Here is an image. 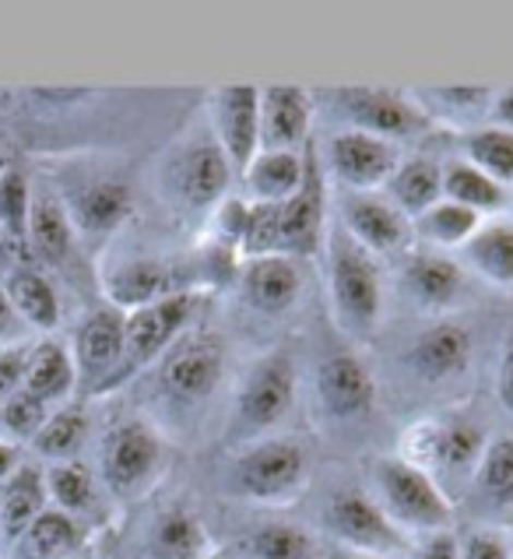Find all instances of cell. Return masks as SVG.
<instances>
[{"label":"cell","instance_id":"42","mask_svg":"<svg viewBox=\"0 0 513 559\" xmlns=\"http://www.w3.org/2000/svg\"><path fill=\"white\" fill-rule=\"evenodd\" d=\"M0 419H4L8 433L32 440L43 429V423L50 419V408H46L43 402H36V397H28L25 391H19V394L4 402V415H0Z\"/></svg>","mask_w":513,"mask_h":559},{"label":"cell","instance_id":"22","mask_svg":"<svg viewBox=\"0 0 513 559\" xmlns=\"http://www.w3.org/2000/svg\"><path fill=\"white\" fill-rule=\"evenodd\" d=\"M313 120V92L299 85L261 88V152H307Z\"/></svg>","mask_w":513,"mask_h":559},{"label":"cell","instance_id":"38","mask_svg":"<svg viewBox=\"0 0 513 559\" xmlns=\"http://www.w3.org/2000/svg\"><path fill=\"white\" fill-rule=\"evenodd\" d=\"M77 521L57 507H46L14 542V559H60L77 546Z\"/></svg>","mask_w":513,"mask_h":559},{"label":"cell","instance_id":"50","mask_svg":"<svg viewBox=\"0 0 513 559\" xmlns=\"http://www.w3.org/2000/svg\"><path fill=\"white\" fill-rule=\"evenodd\" d=\"M510 212H513V187H510Z\"/></svg>","mask_w":513,"mask_h":559},{"label":"cell","instance_id":"40","mask_svg":"<svg viewBox=\"0 0 513 559\" xmlns=\"http://www.w3.org/2000/svg\"><path fill=\"white\" fill-rule=\"evenodd\" d=\"M46 492L57 503L63 514H82L95 500V478L82 465V461H57V465L46 472Z\"/></svg>","mask_w":513,"mask_h":559},{"label":"cell","instance_id":"27","mask_svg":"<svg viewBox=\"0 0 513 559\" xmlns=\"http://www.w3.org/2000/svg\"><path fill=\"white\" fill-rule=\"evenodd\" d=\"M307 180V152H256L253 163L239 173L250 204H285L299 194Z\"/></svg>","mask_w":513,"mask_h":559},{"label":"cell","instance_id":"30","mask_svg":"<svg viewBox=\"0 0 513 559\" xmlns=\"http://www.w3.org/2000/svg\"><path fill=\"white\" fill-rule=\"evenodd\" d=\"M46 500H50V492H46V472L36 465L14 468L0 483V535L14 546L19 535L46 510Z\"/></svg>","mask_w":513,"mask_h":559},{"label":"cell","instance_id":"51","mask_svg":"<svg viewBox=\"0 0 513 559\" xmlns=\"http://www.w3.org/2000/svg\"><path fill=\"white\" fill-rule=\"evenodd\" d=\"M510 546H513V535H510Z\"/></svg>","mask_w":513,"mask_h":559},{"label":"cell","instance_id":"36","mask_svg":"<svg viewBox=\"0 0 513 559\" xmlns=\"http://www.w3.org/2000/svg\"><path fill=\"white\" fill-rule=\"evenodd\" d=\"M148 549L155 559H204L207 552V535L204 524L183 507H169L155 518Z\"/></svg>","mask_w":513,"mask_h":559},{"label":"cell","instance_id":"26","mask_svg":"<svg viewBox=\"0 0 513 559\" xmlns=\"http://www.w3.org/2000/svg\"><path fill=\"white\" fill-rule=\"evenodd\" d=\"M103 289L109 307L131 313L138 307H148L155 299H166L172 293H183L172 285V271L163 261L152 258H123L106 271Z\"/></svg>","mask_w":513,"mask_h":559},{"label":"cell","instance_id":"28","mask_svg":"<svg viewBox=\"0 0 513 559\" xmlns=\"http://www.w3.org/2000/svg\"><path fill=\"white\" fill-rule=\"evenodd\" d=\"M383 194H387L401 212L408 218H419L426 207H432L443 198V158L440 155H408L397 163L391 173V180L383 183Z\"/></svg>","mask_w":513,"mask_h":559},{"label":"cell","instance_id":"29","mask_svg":"<svg viewBox=\"0 0 513 559\" xmlns=\"http://www.w3.org/2000/svg\"><path fill=\"white\" fill-rule=\"evenodd\" d=\"M28 243L36 247V253L50 264H68L74 258L77 229L63 207V198L53 190H39L32 194L28 207Z\"/></svg>","mask_w":513,"mask_h":559},{"label":"cell","instance_id":"8","mask_svg":"<svg viewBox=\"0 0 513 559\" xmlns=\"http://www.w3.org/2000/svg\"><path fill=\"white\" fill-rule=\"evenodd\" d=\"M489 443L482 419L468 412H429L401 433V457L419 465L451 503L464 492L468 478Z\"/></svg>","mask_w":513,"mask_h":559},{"label":"cell","instance_id":"32","mask_svg":"<svg viewBox=\"0 0 513 559\" xmlns=\"http://www.w3.org/2000/svg\"><path fill=\"white\" fill-rule=\"evenodd\" d=\"M74 383H77V373H74L71 348H63L60 342L32 345L25 380H22V391L28 397H36V402H43L46 408H50L74 391Z\"/></svg>","mask_w":513,"mask_h":559},{"label":"cell","instance_id":"14","mask_svg":"<svg viewBox=\"0 0 513 559\" xmlns=\"http://www.w3.org/2000/svg\"><path fill=\"white\" fill-rule=\"evenodd\" d=\"M166 472L163 429L148 419H123L103 437L99 475L106 489L120 500H134L148 492Z\"/></svg>","mask_w":513,"mask_h":559},{"label":"cell","instance_id":"43","mask_svg":"<svg viewBox=\"0 0 513 559\" xmlns=\"http://www.w3.org/2000/svg\"><path fill=\"white\" fill-rule=\"evenodd\" d=\"M461 559H513L510 535L503 528H475L461 538Z\"/></svg>","mask_w":513,"mask_h":559},{"label":"cell","instance_id":"41","mask_svg":"<svg viewBox=\"0 0 513 559\" xmlns=\"http://www.w3.org/2000/svg\"><path fill=\"white\" fill-rule=\"evenodd\" d=\"M28 207L32 187L22 169H0V233L11 239H22L28 233Z\"/></svg>","mask_w":513,"mask_h":559},{"label":"cell","instance_id":"16","mask_svg":"<svg viewBox=\"0 0 513 559\" xmlns=\"http://www.w3.org/2000/svg\"><path fill=\"white\" fill-rule=\"evenodd\" d=\"M331 218L383 264H394L415 247L411 218L383 190H362V194L331 190Z\"/></svg>","mask_w":513,"mask_h":559},{"label":"cell","instance_id":"5","mask_svg":"<svg viewBox=\"0 0 513 559\" xmlns=\"http://www.w3.org/2000/svg\"><path fill=\"white\" fill-rule=\"evenodd\" d=\"M155 405L169 415L198 419L204 408L218 402L229 380V342L212 324H194L183 331L169 353L152 370Z\"/></svg>","mask_w":513,"mask_h":559},{"label":"cell","instance_id":"25","mask_svg":"<svg viewBox=\"0 0 513 559\" xmlns=\"http://www.w3.org/2000/svg\"><path fill=\"white\" fill-rule=\"evenodd\" d=\"M415 106L422 109L429 127H443V131L468 134L475 127L489 123V109L496 99V88L486 85H454V88H419L411 92Z\"/></svg>","mask_w":513,"mask_h":559},{"label":"cell","instance_id":"7","mask_svg":"<svg viewBox=\"0 0 513 559\" xmlns=\"http://www.w3.org/2000/svg\"><path fill=\"white\" fill-rule=\"evenodd\" d=\"M232 166L222 155L218 141L207 131V123H198L172 141L169 152L158 163V194L172 207V215L187 222L212 218L218 204L229 198Z\"/></svg>","mask_w":513,"mask_h":559},{"label":"cell","instance_id":"35","mask_svg":"<svg viewBox=\"0 0 513 559\" xmlns=\"http://www.w3.org/2000/svg\"><path fill=\"white\" fill-rule=\"evenodd\" d=\"M4 296L19 321L39 328V331H53L60 324V296L50 285V278L39 275V271H32V267L11 271Z\"/></svg>","mask_w":513,"mask_h":559},{"label":"cell","instance_id":"48","mask_svg":"<svg viewBox=\"0 0 513 559\" xmlns=\"http://www.w3.org/2000/svg\"><path fill=\"white\" fill-rule=\"evenodd\" d=\"M14 468H19V451H14L11 443H0V483H4Z\"/></svg>","mask_w":513,"mask_h":559},{"label":"cell","instance_id":"17","mask_svg":"<svg viewBox=\"0 0 513 559\" xmlns=\"http://www.w3.org/2000/svg\"><path fill=\"white\" fill-rule=\"evenodd\" d=\"M405 158V148L359 131H331L320 145V169L331 190H383L391 173Z\"/></svg>","mask_w":513,"mask_h":559},{"label":"cell","instance_id":"24","mask_svg":"<svg viewBox=\"0 0 513 559\" xmlns=\"http://www.w3.org/2000/svg\"><path fill=\"white\" fill-rule=\"evenodd\" d=\"M454 258L472 278L492 289H513V218H486Z\"/></svg>","mask_w":513,"mask_h":559},{"label":"cell","instance_id":"1","mask_svg":"<svg viewBox=\"0 0 513 559\" xmlns=\"http://www.w3.org/2000/svg\"><path fill=\"white\" fill-rule=\"evenodd\" d=\"M478 370V331L468 317L446 313L415 321L401 338H394L383 353V373H377L380 397L383 388L397 391L405 405H415L422 415L443 412L472 388Z\"/></svg>","mask_w":513,"mask_h":559},{"label":"cell","instance_id":"47","mask_svg":"<svg viewBox=\"0 0 513 559\" xmlns=\"http://www.w3.org/2000/svg\"><path fill=\"white\" fill-rule=\"evenodd\" d=\"M489 123L503 127V131L513 134V88H496V99L489 109Z\"/></svg>","mask_w":513,"mask_h":559},{"label":"cell","instance_id":"49","mask_svg":"<svg viewBox=\"0 0 513 559\" xmlns=\"http://www.w3.org/2000/svg\"><path fill=\"white\" fill-rule=\"evenodd\" d=\"M324 559H391V556H377V552H351V549H331Z\"/></svg>","mask_w":513,"mask_h":559},{"label":"cell","instance_id":"10","mask_svg":"<svg viewBox=\"0 0 513 559\" xmlns=\"http://www.w3.org/2000/svg\"><path fill=\"white\" fill-rule=\"evenodd\" d=\"M366 492L377 500L401 535H432V532H451L454 524V503L451 497L432 483V478L405 461L401 454H377L366 461Z\"/></svg>","mask_w":513,"mask_h":559},{"label":"cell","instance_id":"33","mask_svg":"<svg viewBox=\"0 0 513 559\" xmlns=\"http://www.w3.org/2000/svg\"><path fill=\"white\" fill-rule=\"evenodd\" d=\"M482 222L486 218H478L475 212H468V207L440 198L432 207H426L419 218H411V236H415V247L457 253Z\"/></svg>","mask_w":513,"mask_h":559},{"label":"cell","instance_id":"21","mask_svg":"<svg viewBox=\"0 0 513 559\" xmlns=\"http://www.w3.org/2000/svg\"><path fill=\"white\" fill-rule=\"evenodd\" d=\"M123 317L127 313L117 307H99V310H92L74 331V348H71L74 373L95 394L114 391V380L120 373Z\"/></svg>","mask_w":513,"mask_h":559},{"label":"cell","instance_id":"4","mask_svg":"<svg viewBox=\"0 0 513 559\" xmlns=\"http://www.w3.org/2000/svg\"><path fill=\"white\" fill-rule=\"evenodd\" d=\"M302 397V370L293 348H267L256 356L243 373H239L226 419H222V437L229 451L239 447L282 437L299 408Z\"/></svg>","mask_w":513,"mask_h":559},{"label":"cell","instance_id":"11","mask_svg":"<svg viewBox=\"0 0 513 559\" xmlns=\"http://www.w3.org/2000/svg\"><path fill=\"white\" fill-rule=\"evenodd\" d=\"M317 117H324L334 131H359L405 148L408 141L429 131V120L415 106L411 92L397 88H370V85H345L324 88L313 95Z\"/></svg>","mask_w":513,"mask_h":559},{"label":"cell","instance_id":"13","mask_svg":"<svg viewBox=\"0 0 513 559\" xmlns=\"http://www.w3.org/2000/svg\"><path fill=\"white\" fill-rule=\"evenodd\" d=\"M394 275H387L391 293L408 302V310L415 321H426V317H446L457 313L464 307V296H468L472 275L461 267L454 253H440V250H426V247H411L408 253L391 264Z\"/></svg>","mask_w":513,"mask_h":559},{"label":"cell","instance_id":"31","mask_svg":"<svg viewBox=\"0 0 513 559\" xmlns=\"http://www.w3.org/2000/svg\"><path fill=\"white\" fill-rule=\"evenodd\" d=\"M443 198L468 207L478 218H496L510 212V190L489 180L482 169L464 163L461 155L443 158Z\"/></svg>","mask_w":513,"mask_h":559},{"label":"cell","instance_id":"20","mask_svg":"<svg viewBox=\"0 0 513 559\" xmlns=\"http://www.w3.org/2000/svg\"><path fill=\"white\" fill-rule=\"evenodd\" d=\"M461 500L478 528H500L513 518V433L489 437Z\"/></svg>","mask_w":513,"mask_h":559},{"label":"cell","instance_id":"15","mask_svg":"<svg viewBox=\"0 0 513 559\" xmlns=\"http://www.w3.org/2000/svg\"><path fill=\"white\" fill-rule=\"evenodd\" d=\"M320 528L334 542V549L377 552L391 559L408 549V538L383 518L362 483H345L327 492L320 503Z\"/></svg>","mask_w":513,"mask_h":559},{"label":"cell","instance_id":"3","mask_svg":"<svg viewBox=\"0 0 513 559\" xmlns=\"http://www.w3.org/2000/svg\"><path fill=\"white\" fill-rule=\"evenodd\" d=\"M320 253H324L327 310L334 331L356 348L377 342L383 317H387V264L362 250L334 218H327Z\"/></svg>","mask_w":513,"mask_h":559},{"label":"cell","instance_id":"46","mask_svg":"<svg viewBox=\"0 0 513 559\" xmlns=\"http://www.w3.org/2000/svg\"><path fill=\"white\" fill-rule=\"evenodd\" d=\"M411 559H461V538L454 532L422 535L411 546Z\"/></svg>","mask_w":513,"mask_h":559},{"label":"cell","instance_id":"23","mask_svg":"<svg viewBox=\"0 0 513 559\" xmlns=\"http://www.w3.org/2000/svg\"><path fill=\"white\" fill-rule=\"evenodd\" d=\"M63 207H68L77 236H109L123 226L127 215H131L134 198H131V187L123 180L95 177V180L77 183L71 194L63 198Z\"/></svg>","mask_w":513,"mask_h":559},{"label":"cell","instance_id":"45","mask_svg":"<svg viewBox=\"0 0 513 559\" xmlns=\"http://www.w3.org/2000/svg\"><path fill=\"white\" fill-rule=\"evenodd\" d=\"M496 402L506 415H513V317L503 331L500 353H496Z\"/></svg>","mask_w":513,"mask_h":559},{"label":"cell","instance_id":"9","mask_svg":"<svg viewBox=\"0 0 513 559\" xmlns=\"http://www.w3.org/2000/svg\"><path fill=\"white\" fill-rule=\"evenodd\" d=\"M226 492L256 507H285L310 486V447L296 433L239 447L226 461Z\"/></svg>","mask_w":513,"mask_h":559},{"label":"cell","instance_id":"37","mask_svg":"<svg viewBox=\"0 0 513 559\" xmlns=\"http://www.w3.org/2000/svg\"><path fill=\"white\" fill-rule=\"evenodd\" d=\"M457 152L464 163L482 169L500 187H513V134L503 127L482 123L468 134H457Z\"/></svg>","mask_w":513,"mask_h":559},{"label":"cell","instance_id":"6","mask_svg":"<svg viewBox=\"0 0 513 559\" xmlns=\"http://www.w3.org/2000/svg\"><path fill=\"white\" fill-rule=\"evenodd\" d=\"M331 218V187L324 169L307 152V180L299 194L285 204H250L247 233H243V258H261V253H285V258L307 261L320 253L324 229Z\"/></svg>","mask_w":513,"mask_h":559},{"label":"cell","instance_id":"18","mask_svg":"<svg viewBox=\"0 0 513 559\" xmlns=\"http://www.w3.org/2000/svg\"><path fill=\"white\" fill-rule=\"evenodd\" d=\"M307 289V261L285 258V253H261L243 258L236 267V296L261 321L288 317Z\"/></svg>","mask_w":513,"mask_h":559},{"label":"cell","instance_id":"34","mask_svg":"<svg viewBox=\"0 0 513 559\" xmlns=\"http://www.w3.org/2000/svg\"><path fill=\"white\" fill-rule=\"evenodd\" d=\"M239 559H324L317 538L293 521H267L236 542Z\"/></svg>","mask_w":513,"mask_h":559},{"label":"cell","instance_id":"39","mask_svg":"<svg viewBox=\"0 0 513 559\" xmlns=\"http://www.w3.org/2000/svg\"><path fill=\"white\" fill-rule=\"evenodd\" d=\"M88 437V419L82 408H57L50 419L43 423V429L32 437L36 454L57 461H74V454L82 451V443Z\"/></svg>","mask_w":513,"mask_h":559},{"label":"cell","instance_id":"19","mask_svg":"<svg viewBox=\"0 0 513 559\" xmlns=\"http://www.w3.org/2000/svg\"><path fill=\"white\" fill-rule=\"evenodd\" d=\"M204 123L232 166L236 180L261 152V88L222 85L207 95Z\"/></svg>","mask_w":513,"mask_h":559},{"label":"cell","instance_id":"44","mask_svg":"<svg viewBox=\"0 0 513 559\" xmlns=\"http://www.w3.org/2000/svg\"><path fill=\"white\" fill-rule=\"evenodd\" d=\"M28 353H32V345H8V348H0V405L22 391Z\"/></svg>","mask_w":513,"mask_h":559},{"label":"cell","instance_id":"2","mask_svg":"<svg viewBox=\"0 0 513 559\" xmlns=\"http://www.w3.org/2000/svg\"><path fill=\"white\" fill-rule=\"evenodd\" d=\"M302 383L310 394V412L320 433L334 440H351L370 433L380 419V383L373 366L362 359V348L345 342L342 334L320 345L302 370Z\"/></svg>","mask_w":513,"mask_h":559},{"label":"cell","instance_id":"12","mask_svg":"<svg viewBox=\"0 0 513 559\" xmlns=\"http://www.w3.org/2000/svg\"><path fill=\"white\" fill-rule=\"evenodd\" d=\"M204 307V293H172L166 299H155L148 307H138L123 317V359L114 388L123 380H134L138 373H148L176 345L183 331L198 324V313Z\"/></svg>","mask_w":513,"mask_h":559}]
</instances>
